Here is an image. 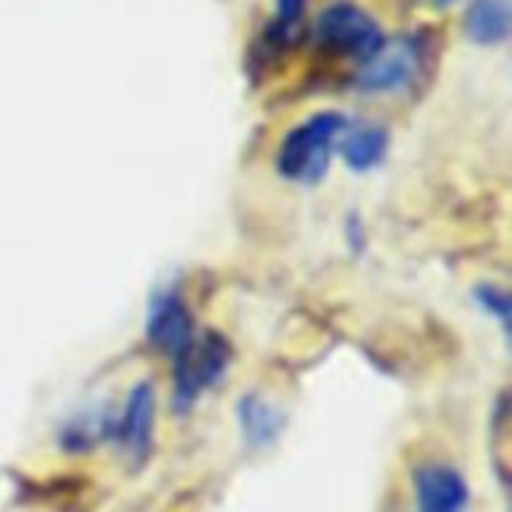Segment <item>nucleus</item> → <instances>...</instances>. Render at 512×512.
Segmentation results:
<instances>
[{"label":"nucleus","mask_w":512,"mask_h":512,"mask_svg":"<svg viewBox=\"0 0 512 512\" xmlns=\"http://www.w3.org/2000/svg\"><path fill=\"white\" fill-rule=\"evenodd\" d=\"M340 155L353 170H370L385 158L388 150V133L380 125L358 123L345 125L338 143Z\"/></svg>","instance_id":"obj_8"},{"label":"nucleus","mask_w":512,"mask_h":512,"mask_svg":"<svg viewBox=\"0 0 512 512\" xmlns=\"http://www.w3.org/2000/svg\"><path fill=\"white\" fill-rule=\"evenodd\" d=\"M155 388L145 380L133 385L125 400V408L118 418V440L130 458H145L153 445L155 433Z\"/></svg>","instance_id":"obj_5"},{"label":"nucleus","mask_w":512,"mask_h":512,"mask_svg":"<svg viewBox=\"0 0 512 512\" xmlns=\"http://www.w3.org/2000/svg\"><path fill=\"white\" fill-rule=\"evenodd\" d=\"M438 3H450V0H438Z\"/></svg>","instance_id":"obj_13"},{"label":"nucleus","mask_w":512,"mask_h":512,"mask_svg":"<svg viewBox=\"0 0 512 512\" xmlns=\"http://www.w3.org/2000/svg\"><path fill=\"white\" fill-rule=\"evenodd\" d=\"M415 498L420 512H463L470 493L458 470L430 463L415 473Z\"/></svg>","instance_id":"obj_6"},{"label":"nucleus","mask_w":512,"mask_h":512,"mask_svg":"<svg viewBox=\"0 0 512 512\" xmlns=\"http://www.w3.org/2000/svg\"><path fill=\"white\" fill-rule=\"evenodd\" d=\"M303 13H305V0H278L275 33H278L280 38H290V35L298 30Z\"/></svg>","instance_id":"obj_11"},{"label":"nucleus","mask_w":512,"mask_h":512,"mask_svg":"<svg viewBox=\"0 0 512 512\" xmlns=\"http://www.w3.org/2000/svg\"><path fill=\"white\" fill-rule=\"evenodd\" d=\"M148 338L155 348L178 358L193 343V315L178 293H165L153 300L148 318Z\"/></svg>","instance_id":"obj_7"},{"label":"nucleus","mask_w":512,"mask_h":512,"mask_svg":"<svg viewBox=\"0 0 512 512\" xmlns=\"http://www.w3.org/2000/svg\"><path fill=\"white\" fill-rule=\"evenodd\" d=\"M420 65H423V45L418 38L405 35V38L385 40L368 60H363L358 85L365 93H400L413 85Z\"/></svg>","instance_id":"obj_4"},{"label":"nucleus","mask_w":512,"mask_h":512,"mask_svg":"<svg viewBox=\"0 0 512 512\" xmlns=\"http://www.w3.org/2000/svg\"><path fill=\"white\" fill-rule=\"evenodd\" d=\"M478 300L485 305V310L488 313H493L495 318L503 320L505 325H508L510 320V298L505 290L495 288V285H485V288L478 290Z\"/></svg>","instance_id":"obj_12"},{"label":"nucleus","mask_w":512,"mask_h":512,"mask_svg":"<svg viewBox=\"0 0 512 512\" xmlns=\"http://www.w3.org/2000/svg\"><path fill=\"white\" fill-rule=\"evenodd\" d=\"M240 423L245 425L250 438L255 440H270L275 435V418L273 410L258 400H245L240 408Z\"/></svg>","instance_id":"obj_10"},{"label":"nucleus","mask_w":512,"mask_h":512,"mask_svg":"<svg viewBox=\"0 0 512 512\" xmlns=\"http://www.w3.org/2000/svg\"><path fill=\"white\" fill-rule=\"evenodd\" d=\"M465 33L478 45L505 43L510 35V0H470Z\"/></svg>","instance_id":"obj_9"},{"label":"nucleus","mask_w":512,"mask_h":512,"mask_svg":"<svg viewBox=\"0 0 512 512\" xmlns=\"http://www.w3.org/2000/svg\"><path fill=\"white\" fill-rule=\"evenodd\" d=\"M345 125H348L345 115L335 113V110H323V113L310 115L303 123L295 125L285 135L278 150L280 175L303 185L323 180L333 163V153L338 148Z\"/></svg>","instance_id":"obj_1"},{"label":"nucleus","mask_w":512,"mask_h":512,"mask_svg":"<svg viewBox=\"0 0 512 512\" xmlns=\"http://www.w3.org/2000/svg\"><path fill=\"white\" fill-rule=\"evenodd\" d=\"M230 365V345L218 335H203L175 358V405L190 408L205 390L223 380Z\"/></svg>","instance_id":"obj_3"},{"label":"nucleus","mask_w":512,"mask_h":512,"mask_svg":"<svg viewBox=\"0 0 512 512\" xmlns=\"http://www.w3.org/2000/svg\"><path fill=\"white\" fill-rule=\"evenodd\" d=\"M315 30L325 48L360 60H368L385 43L378 20L350 0H338V3L328 5L320 13Z\"/></svg>","instance_id":"obj_2"}]
</instances>
